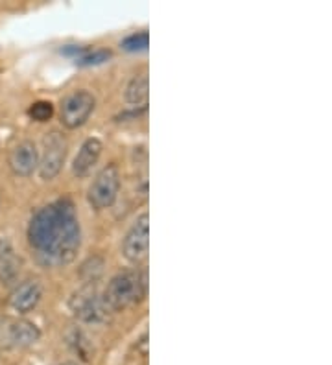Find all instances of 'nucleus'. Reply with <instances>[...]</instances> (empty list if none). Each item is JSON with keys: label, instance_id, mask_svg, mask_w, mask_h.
Wrapping results in <instances>:
<instances>
[{"label": "nucleus", "instance_id": "f257e3e1", "mask_svg": "<svg viewBox=\"0 0 332 365\" xmlns=\"http://www.w3.org/2000/svg\"><path fill=\"white\" fill-rule=\"evenodd\" d=\"M59 207H61V223H59L58 236H56L49 253L43 255V259L46 260V264L66 266V264L74 262L78 257L81 245V229L72 200L63 197L59 200Z\"/></svg>", "mask_w": 332, "mask_h": 365}, {"label": "nucleus", "instance_id": "f03ea898", "mask_svg": "<svg viewBox=\"0 0 332 365\" xmlns=\"http://www.w3.org/2000/svg\"><path fill=\"white\" fill-rule=\"evenodd\" d=\"M146 295V273L128 269V272L116 273L109 281L104 294V301L109 307L111 312L126 310V308L137 304Z\"/></svg>", "mask_w": 332, "mask_h": 365}, {"label": "nucleus", "instance_id": "7ed1b4c3", "mask_svg": "<svg viewBox=\"0 0 332 365\" xmlns=\"http://www.w3.org/2000/svg\"><path fill=\"white\" fill-rule=\"evenodd\" d=\"M59 223H61L59 200L43 207L31 216L30 225H28V242L41 257L49 253V250L52 247L54 240L58 236Z\"/></svg>", "mask_w": 332, "mask_h": 365}, {"label": "nucleus", "instance_id": "20e7f679", "mask_svg": "<svg viewBox=\"0 0 332 365\" xmlns=\"http://www.w3.org/2000/svg\"><path fill=\"white\" fill-rule=\"evenodd\" d=\"M120 192V170L116 165L104 166L93 179L87 190L89 205L94 210H106L113 207Z\"/></svg>", "mask_w": 332, "mask_h": 365}, {"label": "nucleus", "instance_id": "39448f33", "mask_svg": "<svg viewBox=\"0 0 332 365\" xmlns=\"http://www.w3.org/2000/svg\"><path fill=\"white\" fill-rule=\"evenodd\" d=\"M71 312L76 319L89 325H98L104 323L109 316V307L106 304L104 297L96 292L94 286H84L78 289L71 299Z\"/></svg>", "mask_w": 332, "mask_h": 365}, {"label": "nucleus", "instance_id": "423d86ee", "mask_svg": "<svg viewBox=\"0 0 332 365\" xmlns=\"http://www.w3.org/2000/svg\"><path fill=\"white\" fill-rule=\"evenodd\" d=\"M41 330L36 323L21 317L0 319V349H26L36 345Z\"/></svg>", "mask_w": 332, "mask_h": 365}, {"label": "nucleus", "instance_id": "0eeeda50", "mask_svg": "<svg viewBox=\"0 0 332 365\" xmlns=\"http://www.w3.org/2000/svg\"><path fill=\"white\" fill-rule=\"evenodd\" d=\"M122 253L131 264H142L150 253V214L142 212L122 242Z\"/></svg>", "mask_w": 332, "mask_h": 365}, {"label": "nucleus", "instance_id": "6e6552de", "mask_svg": "<svg viewBox=\"0 0 332 365\" xmlns=\"http://www.w3.org/2000/svg\"><path fill=\"white\" fill-rule=\"evenodd\" d=\"M96 107V98L89 91H76L69 94L61 103V124L69 130H78Z\"/></svg>", "mask_w": 332, "mask_h": 365}, {"label": "nucleus", "instance_id": "1a4fd4ad", "mask_svg": "<svg viewBox=\"0 0 332 365\" xmlns=\"http://www.w3.org/2000/svg\"><path fill=\"white\" fill-rule=\"evenodd\" d=\"M43 155H39V175L44 181H52L54 178H58L61 172L63 165H65L66 157V140L61 133L52 131L44 137L43 143Z\"/></svg>", "mask_w": 332, "mask_h": 365}, {"label": "nucleus", "instance_id": "9d476101", "mask_svg": "<svg viewBox=\"0 0 332 365\" xmlns=\"http://www.w3.org/2000/svg\"><path fill=\"white\" fill-rule=\"evenodd\" d=\"M41 299H43V284L37 279H30V281L19 284L9 294L8 307L19 316H24V314H30L41 303Z\"/></svg>", "mask_w": 332, "mask_h": 365}, {"label": "nucleus", "instance_id": "9b49d317", "mask_svg": "<svg viewBox=\"0 0 332 365\" xmlns=\"http://www.w3.org/2000/svg\"><path fill=\"white\" fill-rule=\"evenodd\" d=\"M9 168L19 178H28L39 166V150L31 140H22L9 153Z\"/></svg>", "mask_w": 332, "mask_h": 365}, {"label": "nucleus", "instance_id": "f8f14e48", "mask_svg": "<svg viewBox=\"0 0 332 365\" xmlns=\"http://www.w3.org/2000/svg\"><path fill=\"white\" fill-rule=\"evenodd\" d=\"M104 144L98 137H89L84 144H81L80 152L74 157V163H72V174L76 178H87L93 168L96 166V163L102 157Z\"/></svg>", "mask_w": 332, "mask_h": 365}, {"label": "nucleus", "instance_id": "ddd939ff", "mask_svg": "<svg viewBox=\"0 0 332 365\" xmlns=\"http://www.w3.org/2000/svg\"><path fill=\"white\" fill-rule=\"evenodd\" d=\"M148 94H150V80H148V74H139V76L133 78L131 81L126 87V102L131 103V106H146L148 103Z\"/></svg>", "mask_w": 332, "mask_h": 365}, {"label": "nucleus", "instance_id": "4468645a", "mask_svg": "<svg viewBox=\"0 0 332 365\" xmlns=\"http://www.w3.org/2000/svg\"><path fill=\"white\" fill-rule=\"evenodd\" d=\"M19 266H21V262L14 255V250L6 245L4 250L0 251V281L6 282V284L15 281V277L19 275Z\"/></svg>", "mask_w": 332, "mask_h": 365}, {"label": "nucleus", "instance_id": "2eb2a0df", "mask_svg": "<svg viewBox=\"0 0 332 365\" xmlns=\"http://www.w3.org/2000/svg\"><path fill=\"white\" fill-rule=\"evenodd\" d=\"M148 45H150V34L146 30L131 34L120 43V46L128 52H141V50H146Z\"/></svg>", "mask_w": 332, "mask_h": 365}, {"label": "nucleus", "instance_id": "dca6fc26", "mask_svg": "<svg viewBox=\"0 0 332 365\" xmlns=\"http://www.w3.org/2000/svg\"><path fill=\"white\" fill-rule=\"evenodd\" d=\"M111 56H113L111 50L106 48L87 50L81 58L76 59V63H78L80 67H94V65H102V63H106L107 59H111Z\"/></svg>", "mask_w": 332, "mask_h": 365}, {"label": "nucleus", "instance_id": "f3484780", "mask_svg": "<svg viewBox=\"0 0 332 365\" xmlns=\"http://www.w3.org/2000/svg\"><path fill=\"white\" fill-rule=\"evenodd\" d=\"M28 115H30L31 120L49 122L54 115V106L50 102H44V100H41V102H36L34 106L30 107V109H28Z\"/></svg>", "mask_w": 332, "mask_h": 365}, {"label": "nucleus", "instance_id": "a211bd4d", "mask_svg": "<svg viewBox=\"0 0 332 365\" xmlns=\"http://www.w3.org/2000/svg\"><path fill=\"white\" fill-rule=\"evenodd\" d=\"M87 46H78V45H66V46H63L61 48V52L65 53V56H74L76 59L78 58H81V56H84L85 52H87Z\"/></svg>", "mask_w": 332, "mask_h": 365}, {"label": "nucleus", "instance_id": "6ab92c4d", "mask_svg": "<svg viewBox=\"0 0 332 365\" xmlns=\"http://www.w3.org/2000/svg\"><path fill=\"white\" fill-rule=\"evenodd\" d=\"M61 365H74V364H61Z\"/></svg>", "mask_w": 332, "mask_h": 365}]
</instances>
